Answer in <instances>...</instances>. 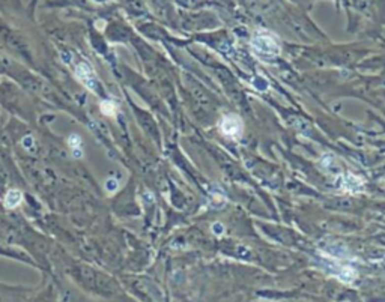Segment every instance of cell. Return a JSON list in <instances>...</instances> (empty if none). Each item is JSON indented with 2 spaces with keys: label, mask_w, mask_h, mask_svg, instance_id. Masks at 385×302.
Listing matches in <instances>:
<instances>
[{
  "label": "cell",
  "mask_w": 385,
  "mask_h": 302,
  "mask_svg": "<svg viewBox=\"0 0 385 302\" xmlns=\"http://www.w3.org/2000/svg\"><path fill=\"white\" fill-rule=\"evenodd\" d=\"M251 45H253V50L256 51V54L265 60L274 59L280 53V47L270 35H257L251 41Z\"/></svg>",
  "instance_id": "obj_1"
},
{
  "label": "cell",
  "mask_w": 385,
  "mask_h": 302,
  "mask_svg": "<svg viewBox=\"0 0 385 302\" xmlns=\"http://www.w3.org/2000/svg\"><path fill=\"white\" fill-rule=\"evenodd\" d=\"M220 130L226 137L230 138H238L243 134V122L238 116L235 114H227L223 117L220 122Z\"/></svg>",
  "instance_id": "obj_2"
},
{
  "label": "cell",
  "mask_w": 385,
  "mask_h": 302,
  "mask_svg": "<svg viewBox=\"0 0 385 302\" xmlns=\"http://www.w3.org/2000/svg\"><path fill=\"white\" fill-rule=\"evenodd\" d=\"M75 77L80 81H83L91 90H97V78H95L91 67H89L87 64H80L75 68Z\"/></svg>",
  "instance_id": "obj_3"
},
{
  "label": "cell",
  "mask_w": 385,
  "mask_h": 302,
  "mask_svg": "<svg viewBox=\"0 0 385 302\" xmlns=\"http://www.w3.org/2000/svg\"><path fill=\"white\" fill-rule=\"evenodd\" d=\"M21 200H23V193L20 190H9L8 194L5 196V204L9 209L17 207L21 203Z\"/></svg>",
  "instance_id": "obj_4"
},
{
  "label": "cell",
  "mask_w": 385,
  "mask_h": 302,
  "mask_svg": "<svg viewBox=\"0 0 385 302\" xmlns=\"http://www.w3.org/2000/svg\"><path fill=\"white\" fill-rule=\"evenodd\" d=\"M68 143H70V146H71L72 149H75V147H81V138H80L78 134H72V135H70Z\"/></svg>",
  "instance_id": "obj_5"
},
{
  "label": "cell",
  "mask_w": 385,
  "mask_h": 302,
  "mask_svg": "<svg viewBox=\"0 0 385 302\" xmlns=\"http://www.w3.org/2000/svg\"><path fill=\"white\" fill-rule=\"evenodd\" d=\"M105 190L108 193H114L117 190V180L116 179H108L105 182Z\"/></svg>",
  "instance_id": "obj_6"
},
{
  "label": "cell",
  "mask_w": 385,
  "mask_h": 302,
  "mask_svg": "<svg viewBox=\"0 0 385 302\" xmlns=\"http://www.w3.org/2000/svg\"><path fill=\"white\" fill-rule=\"evenodd\" d=\"M101 110H103L105 114H110V116H111V114L114 113V105H113L111 102H103V104H101Z\"/></svg>",
  "instance_id": "obj_7"
},
{
  "label": "cell",
  "mask_w": 385,
  "mask_h": 302,
  "mask_svg": "<svg viewBox=\"0 0 385 302\" xmlns=\"http://www.w3.org/2000/svg\"><path fill=\"white\" fill-rule=\"evenodd\" d=\"M34 143H35V141H34V137H32V135L24 137L23 141H21V144H23L26 149H32V147H34Z\"/></svg>",
  "instance_id": "obj_8"
},
{
  "label": "cell",
  "mask_w": 385,
  "mask_h": 302,
  "mask_svg": "<svg viewBox=\"0 0 385 302\" xmlns=\"http://www.w3.org/2000/svg\"><path fill=\"white\" fill-rule=\"evenodd\" d=\"M72 157H74V158H81V157H83V150H81V147H75V149H72Z\"/></svg>",
  "instance_id": "obj_9"
}]
</instances>
